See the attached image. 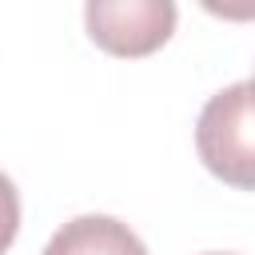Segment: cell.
Returning a JSON list of instances; mask_svg holds the SVG:
<instances>
[{
    "mask_svg": "<svg viewBox=\"0 0 255 255\" xmlns=\"http://www.w3.org/2000/svg\"><path fill=\"white\" fill-rule=\"evenodd\" d=\"M195 147L211 175L251 191L255 183V143H251V80H239L211 96L195 124Z\"/></svg>",
    "mask_w": 255,
    "mask_h": 255,
    "instance_id": "6da1fadb",
    "label": "cell"
},
{
    "mask_svg": "<svg viewBox=\"0 0 255 255\" xmlns=\"http://www.w3.org/2000/svg\"><path fill=\"white\" fill-rule=\"evenodd\" d=\"M84 28L96 48L120 60L159 52L175 32V0H88Z\"/></svg>",
    "mask_w": 255,
    "mask_h": 255,
    "instance_id": "7a4b0ae2",
    "label": "cell"
},
{
    "mask_svg": "<svg viewBox=\"0 0 255 255\" xmlns=\"http://www.w3.org/2000/svg\"><path fill=\"white\" fill-rule=\"evenodd\" d=\"M44 255H147V247L112 215H76L48 239Z\"/></svg>",
    "mask_w": 255,
    "mask_h": 255,
    "instance_id": "3957f363",
    "label": "cell"
},
{
    "mask_svg": "<svg viewBox=\"0 0 255 255\" xmlns=\"http://www.w3.org/2000/svg\"><path fill=\"white\" fill-rule=\"evenodd\" d=\"M16 231H20V191H16V183L0 171V255L12 247Z\"/></svg>",
    "mask_w": 255,
    "mask_h": 255,
    "instance_id": "277c9868",
    "label": "cell"
},
{
    "mask_svg": "<svg viewBox=\"0 0 255 255\" xmlns=\"http://www.w3.org/2000/svg\"><path fill=\"white\" fill-rule=\"evenodd\" d=\"M211 16L219 20H235V24H247L255 16V0H199Z\"/></svg>",
    "mask_w": 255,
    "mask_h": 255,
    "instance_id": "5b68a950",
    "label": "cell"
},
{
    "mask_svg": "<svg viewBox=\"0 0 255 255\" xmlns=\"http://www.w3.org/2000/svg\"><path fill=\"white\" fill-rule=\"evenodd\" d=\"M211 255H235V251H211Z\"/></svg>",
    "mask_w": 255,
    "mask_h": 255,
    "instance_id": "8992f818",
    "label": "cell"
}]
</instances>
